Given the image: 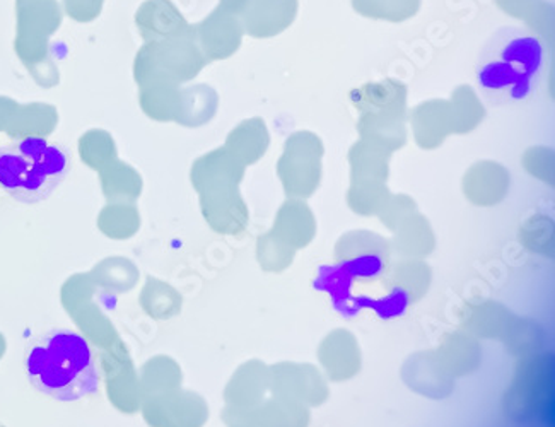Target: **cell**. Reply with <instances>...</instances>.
<instances>
[{
	"label": "cell",
	"instance_id": "obj_1",
	"mask_svg": "<svg viewBox=\"0 0 555 427\" xmlns=\"http://www.w3.org/2000/svg\"><path fill=\"white\" fill-rule=\"evenodd\" d=\"M25 367L31 387L59 402H77L100 390L96 351L73 328H50L33 337L25 349Z\"/></svg>",
	"mask_w": 555,
	"mask_h": 427
},
{
	"label": "cell",
	"instance_id": "obj_2",
	"mask_svg": "<svg viewBox=\"0 0 555 427\" xmlns=\"http://www.w3.org/2000/svg\"><path fill=\"white\" fill-rule=\"evenodd\" d=\"M545 65V50L535 33L498 29L480 50L475 81L492 106L518 105L535 93Z\"/></svg>",
	"mask_w": 555,
	"mask_h": 427
},
{
	"label": "cell",
	"instance_id": "obj_3",
	"mask_svg": "<svg viewBox=\"0 0 555 427\" xmlns=\"http://www.w3.org/2000/svg\"><path fill=\"white\" fill-rule=\"evenodd\" d=\"M73 170L67 145L47 138L20 139L0 147V190L21 204H40Z\"/></svg>",
	"mask_w": 555,
	"mask_h": 427
},
{
	"label": "cell",
	"instance_id": "obj_4",
	"mask_svg": "<svg viewBox=\"0 0 555 427\" xmlns=\"http://www.w3.org/2000/svg\"><path fill=\"white\" fill-rule=\"evenodd\" d=\"M554 385V359L551 354L525 358L519 364L518 375L507 393V414L513 419H530L542 411L545 400L551 399Z\"/></svg>",
	"mask_w": 555,
	"mask_h": 427
},
{
	"label": "cell",
	"instance_id": "obj_5",
	"mask_svg": "<svg viewBox=\"0 0 555 427\" xmlns=\"http://www.w3.org/2000/svg\"><path fill=\"white\" fill-rule=\"evenodd\" d=\"M269 393L279 399L293 400L306 407H320L331 397L322 370L310 363H282L269 366Z\"/></svg>",
	"mask_w": 555,
	"mask_h": 427
},
{
	"label": "cell",
	"instance_id": "obj_6",
	"mask_svg": "<svg viewBox=\"0 0 555 427\" xmlns=\"http://www.w3.org/2000/svg\"><path fill=\"white\" fill-rule=\"evenodd\" d=\"M335 260L350 274L375 277L391 260L390 242L375 231H347L335 243Z\"/></svg>",
	"mask_w": 555,
	"mask_h": 427
},
{
	"label": "cell",
	"instance_id": "obj_7",
	"mask_svg": "<svg viewBox=\"0 0 555 427\" xmlns=\"http://www.w3.org/2000/svg\"><path fill=\"white\" fill-rule=\"evenodd\" d=\"M400 378L415 396L444 400L455 391L456 379L448 373L436 351H418L403 361Z\"/></svg>",
	"mask_w": 555,
	"mask_h": 427
},
{
	"label": "cell",
	"instance_id": "obj_8",
	"mask_svg": "<svg viewBox=\"0 0 555 427\" xmlns=\"http://www.w3.org/2000/svg\"><path fill=\"white\" fill-rule=\"evenodd\" d=\"M320 367L326 379L343 384L356 378L362 370V351L358 337L346 328H335L319 346Z\"/></svg>",
	"mask_w": 555,
	"mask_h": 427
},
{
	"label": "cell",
	"instance_id": "obj_9",
	"mask_svg": "<svg viewBox=\"0 0 555 427\" xmlns=\"http://www.w3.org/2000/svg\"><path fill=\"white\" fill-rule=\"evenodd\" d=\"M383 286L405 305L421 301L433 284V269L421 258H395L379 274Z\"/></svg>",
	"mask_w": 555,
	"mask_h": 427
},
{
	"label": "cell",
	"instance_id": "obj_10",
	"mask_svg": "<svg viewBox=\"0 0 555 427\" xmlns=\"http://www.w3.org/2000/svg\"><path fill=\"white\" fill-rule=\"evenodd\" d=\"M515 316L516 314L506 305L494 299L468 302L460 314L463 331L479 340L503 339Z\"/></svg>",
	"mask_w": 555,
	"mask_h": 427
},
{
	"label": "cell",
	"instance_id": "obj_11",
	"mask_svg": "<svg viewBox=\"0 0 555 427\" xmlns=\"http://www.w3.org/2000/svg\"><path fill=\"white\" fill-rule=\"evenodd\" d=\"M272 233L299 251L313 242L317 236V218L311 207L301 198H291L279 209Z\"/></svg>",
	"mask_w": 555,
	"mask_h": 427
},
{
	"label": "cell",
	"instance_id": "obj_12",
	"mask_svg": "<svg viewBox=\"0 0 555 427\" xmlns=\"http://www.w3.org/2000/svg\"><path fill=\"white\" fill-rule=\"evenodd\" d=\"M269 366L260 359H251L237 367L225 391L231 407L255 411L269 397Z\"/></svg>",
	"mask_w": 555,
	"mask_h": 427
},
{
	"label": "cell",
	"instance_id": "obj_13",
	"mask_svg": "<svg viewBox=\"0 0 555 427\" xmlns=\"http://www.w3.org/2000/svg\"><path fill=\"white\" fill-rule=\"evenodd\" d=\"M436 354L455 379L474 375L475 371L482 366V346L479 339H475L474 335L465 331L448 334L441 346L436 349Z\"/></svg>",
	"mask_w": 555,
	"mask_h": 427
},
{
	"label": "cell",
	"instance_id": "obj_14",
	"mask_svg": "<svg viewBox=\"0 0 555 427\" xmlns=\"http://www.w3.org/2000/svg\"><path fill=\"white\" fill-rule=\"evenodd\" d=\"M391 255L397 258H421L426 260L436 250V233L429 219L423 214H412L393 231L390 242Z\"/></svg>",
	"mask_w": 555,
	"mask_h": 427
},
{
	"label": "cell",
	"instance_id": "obj_15",
	"mask_svg": "<svg viewBox=\"0 0 555 427\" xmlns=\"http://www.w3.org/2000/svg\"><path fill=\"white\" fill-rule=\"evenodd\" d=\"M311 409L293 400L267 397L255 409V427H310Z\"/></svg>",
	"mask_w": 555,
	"mask_h": 427
},
{
	"label": "cell",
	"instance_id": "obj_16",
	"mask_svg": "<svg viewBox=\"0 0 555 427\" xmlns=\"http://www.w3.org/2000/svg\"><path fill=\"white\" fill-rule=\"evenodd\" d=\"M506 194L507 177L500 168H479L465 182V195L477 207L498 206Z\"/></svg>",
	"mask_w": 555,
	"mask_h": 427
},
{
	"label": "cell",
	"instance_id": "obj_17",
	"mask_svg": "<svg viewBox=\"0 0 555 427\" xmlns=\"http://www.w3.org/2000/svg\"><path fill=\"white\" fill-rule=\"evenodd\" d=\"M507 352L516 358H530L539 354L545 344V332L535 320L515 316L512 325L503 335Z\"/></svg>",
	"mask_w": 555,
	"mask_h": 427
},
{
	"label": "cell",
	"instance_id": "obj_18",
	"mask_svg": "<svg viewBox=\"0 0 555 427\" xmlns=\"http://www.w3.org/2000/svg\"><path fill=\"white\" fill-rule=\"evenodd\" d=\"M298 251L293 250L289 245L278 238L272 231L263 233L257 240L258 266L269 274H281L293 266L294 258Z\"/></svg>",
	"mask_w": 555,
	"mask_h": 427
},
{
	"label": "cell",
	"instance_id": "obj_19",
	"mask_svg": "<svg viewBox=\"0 0 555 427\" xmlns=\"http://www.w3.org/2000/svg\"><path fill=\"white\" fill-rule=\"evenodd\" d=\"M388 197L390 194L382 183L362 180V182H356L354 186L349 190L347 202H349L350 209L359 216H378Z\"/></svg>",
	"mask_w": 555,
	"mask_h": 427
},
{
	"label": "cell",
	"instance_id": "obj_20",
	"mask_svg": "<svg viewBox=\"0 0 555 427\" xmlns=\"http://www.w3.org/2000/svg\"><path fill=\"white\" fill-rule=\"evenodd\" d=\"M519 240L524 243L525 248L535 254L554 255L555 245V227L554 221L547 216H537L530 221L525 222L519 233Z\"/></svg>",
	"mask_w": 555,
	"mask_h": 427
},
{
	"label": "cell",
	"instance_id": "obj_21",
	"mask_svg": "<svg viewBox=\"0 0 555 427\" xmlns=\"http://www.w3.org/2000/svg\"><path fill=\"white\" fill-rule=\"evenodd\" d=\"M415 212H417V206L411 197H406V195H393L391 197L390 195L388 200L383 204L378 218L383 227L395 231Z\"/></svg>",
	"mask_w": 555,
	"mask_h": 427
}]
</instances>
